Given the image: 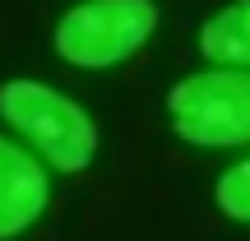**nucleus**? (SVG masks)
I'll return each instance as SVG.
<instances>
[{"label": "nucleus", "instance_id": "f257e3e1", "mask_svg": "<svg viewBox=\"0 0 250 241\" xmlns=\"http://www.w3.org/2000/svg\"><path fill=\"white\" fill-rule=\"evenodd\" d=\"M0 116L14 125L56 172H83L98 158V125L74 98L37 79L0 84Z\"/></svg>", "mask_w": 250, "mask_h": 241}, {"label": "nucleus", "instance_id": "f03ea898", "mask_svg": "<svg viewBox=\"0 0 250 241\" xmlns=\"http://www.w3.org/2000/svg\"><path fill=\"white\" fill-rule=\"evenodd\" d=\"M158 28L153 0H83L65 9L51 33V46L65 65L79 70H111L130 61Z\"/></svg>", "mask_w": 250, "mask_h": 241}, {"label": "nucleus", "instance_id": "7ed1b4c3", "mask_svg": "<svg viewBox=\"0 0 250 241\" xmlns=\"http://www.w3.org/2000/svg\"><path fill=\"white\" fill-rule=\"evenodd\" d=\"M171 130L195 149H241L250 144V70L186 74L167 93Z\"/></svg>", "mask_w": 250, "mask_h": 241}, {"label": "nucleus", "instance_id": "20e7f679", "mask_svg": "<svg viewBox=\"0 0 250 241\" xmlns=\"http://www.w3.org/2000/svg\"><path fill=\"white\" fill-rule=\"evenodd\" d=\"M46 172L28 149L0 134V241L28 232L46 209Z\"/></svg>", "mask_w": 250, "mask_h": 241}, {"label": "nucleus", "instance_id": "39448f33", "mask_svg": "<svg viewBox=\"0 0 250 241\" xmlns=\"http://www.w3.org/2000/svg\"><path fill=\"white\" fill-rule=\"evenodd\" d=\"M199 56L213 65L250 70V0H232L227 9L204 19L199 28Z\"/></svg>", "mask_w": 250, "mask_h": 241}, {"label": "nucleus", "instance_id": "423d86ee", "mask_svg": "<svg viewBox=\"0 0 250 241\" xmlns=\"http://www.w3.org/2000/svg\"><path fill=\"white\" fill-rule=\"evenodd\" d=\"M213 199H218V209H223L232 223H246L250 227V158L232 162V167L218 176Z\"/></svg>", "mask_w": 250, "mask_h": 241}]
</instances>
